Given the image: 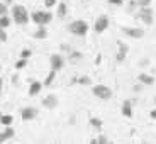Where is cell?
<instances>
[{"label":"cell","mask_w":156,"mask_h":144,"mask_svg":"<svg viewBox=\"0 0 156 144\" xmlns=\"http://www.w3.org/2000/svg\"><path fill=\"white\" fill-rule=\"evenodd\" d=\"M14 136H16V131H14L10 125H5V129L0 132V142H5V141L12 139Z\"/></svg>","instance_id":"13"},{"label":"cell","mask_w":156,"mask_h":144,"mask_svg":"<svg viewBox=\"0 0 156 144\" xmlns=\"http://www.w3.org/2000/svg\"><path fill=\"white\" fill-rule=\"evenodd\" d=\"M7 41V34H5V29L0 27V43H5Z\"/></svg>","instance_id":"32"},{"label":"cell","mask_w":156,"mask_h":144,"mask_svg":"<svg viewBox=\"0 0 156 144\" xmlns=\"http://www.w3.org/2000/svg\"><path fill=\"white\" fill-rule=\"evenodd\" d=\"M92 93L100 100H109L112 98V88H109L107 85H95L92 88Z\"/></svg>","instance_id":"5"},{"label":"cell","mask_w":156,"mask_h":144,"mask_svg":"<svg viewBox=\"0 0 156 144\" xmlns=\"http://www.w3.org/2000/svg\"><path fill=\"white\" fill-rule=\"evenodd\" d=\"M36 117H37V109L36 107H24L20 110V119L24 122H29V121H34Z\"/></svg>","instance_id":"9"},{"label":"cell","mask_w":156,"mask_h":144,"mask_svg":"<svg viewBox=\"0 0 156 144\" xmlns=\"http://www.w3.org/2000/svg\"><path fill=\"white\" fill-rule=\"evenodd\" d=\"M29 19H31V17H29V12L24 5H14V7H12V20L16 24L26 26V24L29 22Z\"/></svg>","instance_id":"1"},{"label":"cell","mask_w":156,"mask_h":144,"mask_svg":"<svg viewBox=\"0 0 156 144\" xmlns=\"http://www.w3.org/2000/svg\"><path fill=\"white\" fill-rule=\"evenodd\" d=\"M68 29H70L71 34L78 36V37H83V36H87V32H88V24H87L85 20H73Z\"/></svg>","instance_id":"4"},{"label":"cell","mask_w":156,"mask_h":144,"mask_svg":"<svg viewBox=\"0 0 156 144\" xmlns=\"http://www.w3.org/2000/svg\"><path fill=\"white\" fill-rule=\"evenodd\" d=\"M65 63H66V59H65V56H63V54H59V53H55V54L49 56V66H51V70L61 71L63 68H65Z\"/></svg>","instance_id":"6"},{"label":"cell","mask_w":156,"mask_h":144,"mask_svg":"<svg viewBox=\"0 0 156 144\" xmlns=\"http://www.w3.org/2000/svg\"><path fill=\"white\" fill-rule=\"evenodd\" d=\"M121 114L126 119H131L133 117V100H124L121 105Z\"/></svg>","instance_id":"12"},{"label":"cell","mask_w":156,"mask_h":144,"mask_svg":"<svg viewBox=\"0 0 156 144\" xmlns=\"http://www.w3.org/2000/svg\"><path fill=\"white\" fill-rule=\"evenodd\" d=\"M100 59H102V54H98L97 58H95V63H97V65H98V63H100Z\"/></svg>","instance_id":"37"},{"label":"cell","mask_w":156,"mask_h":144,"mask_svg":"<svg viewBox=\"0 0 156 144\" xmlns=\"http://www.w3.org/2000/svg\"><path fill=\"white\" fill-rule=\"evenodd\" d=\"M109 24H110V20H109V17H107V16L97 17V20H95V24H94V31L97 32V34H102V32L107 31Z\"/></svg>","instance_id":"7"},{"label":"cell","mask_w":156,"mask_h":144,"mask_svg":"<svg viewBox=\"0 0 156 144\" xmlns=\"http://www.w3.org/2000/svg\"><path fill=\"white\" fill-rule=\"evenodd\" d=\"M117 46H119V53H117L115 59H117V63H122L126 59V56H127V53H129V46L124 44V41H117Z\"/></svg>","instance_id":"11"},{"label":"cell","mask_w":156,"mask_h":144,"mask_svg":"<svg viewBox=\"0 0 156 144\" xmlns=\"http://www.w3.org/2000/svg\"><path fill=\"white\" fill-rule=\"evenodd\" d=\"M107 142H109V139H107L105 136H98V137L90 141V144H107Z\"/></svg>","instance_id":"24"},{"label":"cell","mask_w":156,"mask_h":144,"mask_svg":"<svg viewBox=\"0 0 156 144\" xmlns=\"http://www.w3.org/2000/svg\"><path fill=\"white\" fill-rule=\"evenodd\" d=\"M153 102H154V104H156V97H154V100H153Z\"/></svg>","instance_id":"39"},{"label":"cell","mask_w":156,"mask_h":144,"mask_svg":"<svg viewBox=\"0 0 156 144\" xmlns=\"http://www.w3.org/2000/svg\"><path fill=\"white\" fill-rule=\"evenodd\" d=\"M78 85H83V86H90L92 85V78L87 76V75H82V76H78Z\"/></svg>","instance_id":"20"},{"label":"cell","mask_w":156,"mask_h":144,"mask_svg":"<svg viewBox=\"0 0 156 144\" xmlns=\"http://www.w3.org/2000/svg\"><path fill=\"white\" fill-rule=\"evenodd\" d=\"M0 70H2V66H0Z\"/></svg>","instance_id":"40"},{"label":"cell","mask_w":156,"mask_h":144,"mask_svg":"<svg viewBox=\"0 0 156 144\" xmlns=\"http://www.w3.org/2000/svg\"><path fill=\"white\" fill-rule=\"evenodd\" d=\"M136 7H137V2H136V0H131V2L127 4V10H129V12H133Z\"/></svg>","instance_id":"30"},{"label":"cell","mask_w":156,"mask_h":144,"mask_svg":"<svg viewBox=\"0 0 156 144\" xmlns=\"http://www.w3.org/2000/svg\"><path fill=\"white\" fill-rule=\"evenodd\" d=\"M32 56V51L29 49V47H24L22 51H20V58H26V59H29Z\"/></svg>","instance_id":"26"},{"label":"cell","mask_w":156,"mask_h":144,"mask_svg":"<svg viewBox=\"0 0 156 144\" xmlns=\"http://www.w3.org/2000/svg\"><path fill=\"white\" fill-rule=\"evenodd\" d=\"M68 58H70V61L76 63V61H80V59L83 58V54L80 53V51H75V49H71V51H70V56H68Z\"/></svg>","instance_id":"21"},{"label":"cell","mask_w":156,"mask_h":144,"mask_svg":"<svg viewBox=\"0 0 156 144\" xmlns=\"http://www.w3.org/2000/svg\"><path fill=\"white\" fill-rule=\"evenodd\" d=\"M149 117H151L153 121H156V109H154V110H151V112H149Z\"/></svg>","instance_id":"35"},{"label":"cell","mask_w":156,"mask_h":144,"mask_svg":"<svg viewBox=\"0 0 156 144\" xmlns=\"http://www.w3.org/2000/svg\"><path fill=\"white\" fill-rule=\"evenodd\" d=\"M32 37L37 39V41H41V39H46V37H48L46 26H37V29H36V32L32 34Z\"/></svg>","instance_id":"16"},{"label":"cell","mask_w":156,"mask_h":144,"mask_svg":"<svg viewBox=\"0 0 156 144\" xmlns=\"http://www.w3.org/2000/svg\"><path fill=\"white\" fill-rule=\"evenodd\" d=\"M4 4H7V5H9V4H12V0H4Z\"/></svg>","instance_id":"38"},{"label":"cell","mask_w":156,"mask_h":144,"mask_svg":"<svg viewBox=\"0 0 156 144\" xmlns=\"http://www.w3.org/2000/svg\"><path fill=\"white\" fill-rule=\"evenodd\" d=\"M7 12H9L7 4H4V2H0V16H7Z\"/></svg>","instance_id":"28"},{"label":"cell","mask_w":156,"mask_h":144,"mask_svg":"<svg viewBox=\"0 0 156 144\" xmlns=\"http://www.w3.org/2000/svg\"><path fill=\"white\" fill-rule=\"evenodd\" d=\"M137 80H139L144 86L154 85V76H153V75H148V73H139L137 75Z\"/></svg>","instance_id":"14"},{"label":"cell","mask_w":156,"mask_h":144,"mask_svg":"<svg viewBox=\"0 0 156 144\" xmlns=\"http://www.w3.org/2000/svg\"><path fill=\"white\" fill-rule=\"evenodd\" d=\"M110 5H115V7H121L122 4H124V0H107Z\"/></svg>","instance_id":"31"},{"label":"cell","mask_w":156,"mask_h":144,"mask_svg":"<svg viewBox=\"0 0 156 144\" xmlns=\"http://www.w3.org/2000/svg\"><path fill=\"white\" fill-rule=\"evenodd\" d=\"M137 2V7H149L153 0H136Z\"/></svg>","instance_id":"27"},{"label":"cell","mask_w":156,"mask_h":144,"mask_svg":"<svg viewBox=\"0 0 156 144\" xmlns=\"http://www.w3.org/2000/svg\"><path fill=\"white\" fill-rule=\"evenodd\" d=\"M41 90H43V83L41 82H32L31 83V86H29V97H36V95L39 93V92H41Z\"/></svg>","instance_id":"15"},{"label":"cell","mask_w":156,"mask_h":144,"mask_svg":"<svg viewBox=\"0 0 156 144\" xmlns=\"http://www.w3.org/2000/svg\"><path fill=\"white\" fill-rule=\"evenodd\" d=\"M122 32H124L127 37H133V39L144 37V31L141 27H122Z\"/></svg>","instance_id":"10"},{"label":"cell","mask_w":156,"mask_h":144,"mask_svg":"<svg viewBox=\"0 0 156 144\" xmlns=\"http://www.w3.org/2000/svg\"><path fill=\"white\" fill-rule=\"evenodd\" d=\"M143 86H144V85H143V83H137V85H134L133 86V92H134V93H139V92H141V90H143Z\"/></svg>","instance_id":"33"},{"label":"cell","mask_w":156,"mask_h":144,"mask_svg":"<svg viewBox=\"0 0 156 144\" xmlns=\"http://www.w3.org/2000/svg\"><path fill=\"white\" fill-rule=\"evenodd\" d=\"M56 4H58V0H44V7H46V9L55 7Z\"/></svg>","instance_id":"29"},{"label":"cell","mask_w":156,"mask_h":144,"mask_svg":"<svg viewBox=\"0 0 156 144\" xmlns=\"http://www.w3.org/2000/svg\"><path fill=\"white\" fill-rule=\"evenodd\" d=\"M43 107L44 109H48V110H53V109H56L58 107V104H59V100H58V95H55V93H49V95H46V97L43 98Z\"/></svg>","instance_id":"8"},{"label":"cell","mask_w":156,"mask_h":144,"mask_svg":"<svg viewBox=\"0 0 156 144\" xmlns=\"http://www.w3.org/2000/svg\"><path fill=\"white\" fill-rule=\"evenodd\" d=\"M14 122V117L10 114H4V115H0V124L2 125H12Z\"/></svg>","instance_id":"19"},{"label":"cell","mask_w":156,"mask_h":144,"mask_svg":"<svg viewBox=\"0 0 156 144\" xmlns=\"http://www.w3.org/2000/svg\"><path fill=\"white\" fill-rule=\"evenodd\" d=\"M12 85H19V75H12Z\"/></svg>","instance_id":"34"},{"label":"cell","mask_w":156,"mask_h":144,"mask_svg":"<svg viewBox=\"0 0 156 144\" xmlns=\"http://www.w3.org/2000/svg\"><path fill=\"white\" fill-rule=\"evenodd\" d=\"M136 19L143 20L146 26H153V22H154V12H153L151 5L149 7H139V10L136 14Z\"/></svg>","instance_id":"3"},{"label":"cell","mask_w":156,"mask_h":144,"mask_svg":"<svg viewBox=\"0 0 156 144\" xmlns=\"http://www.w3.org/2000/svg\"><path fill=\"white\" fill-rule=\"evenodd\" d=\"M56 73H58V71H55V70H51L49 73H48L46 80H44V86H49L51 83L55 82V78H56Z\"/></svg>","instance_id":"22"},{"label":"cell","mask_w":156,"mask_h":144,"mask_svg":"<svg viewBox=\"0 0 156 144\" xmlns=\"http://www.w3.org/2000/svg\"><path fill=\"white\" fill-rule=\"evenodd\" d=\"M66 12H68V7L65 2H59L58 4V10H56V16L59 17V19H63V17H66Z\"/></svg>","instance_id":"17"},{"label":"cell","mask_w":156,"mask_h":144,"mask_svg":"<svg viewBox=\"0 0 156 144\" xmlns=\"http://www.w3.org/2000/svg\"><path fill=\"white\" fill-rule=\"evenodd\" d=\"M27 66V59L26 58H20L19 61L16 63V70H22V68H26Z\"/></svg>","instance_id":"25"},{"label":"cell","mask_w":156,"mask_h":144,"mask_svg":"<svg viewBox=\"0 0 156 144\" xmlns=\"http://www.w3.org/2000/svg\"><path fill=\"white\" fill-rule=\"evenodd\" d=\"M2 92H4V80L0 78V95H2Z\"/></svg>","instance_id":"36"},{"label":"cell","mask_w":156,"mask_h":144,"mask_svg":"<svg viewBox=\"0 0 156 144\" xmlns=\"http://www.w3.org/2000/svg\"><path fill=\"white\" fill-rule=\"evenodd\" d=\"M10 24H12V19L9 16H0V27L2 29H7Z\"/></svg>","instance_id":"23"},{"label":"cell","mask_w":156,"mask_h":144,"mask_svg":"<svg viewBox=\"0 0 156 144\" xmlns=\"http://www.w3.org/2000/svg\"><path fill=\"white\" fill-rule=\"evenodd\" d=\"M90 125L94 129H97V131H100L104 122H102V119H98V117H90Z\"/></svg>","instance_id":"18"},{"label":"cell","mask_w":156,"mask_h":144,"mask_svg":"<svg viewBox=\"0 0 156 144\" xmlns=\"http://www.w3.org/2000/svg\"><path fill=\"white\" fill-rule=\"evenodd\" d=\"M31 20L34 24H37V26H48L53 20V14L48 9L46 10H34L31 16Z\"/></svg>","instance_id":"2"}]
</instances>
